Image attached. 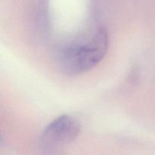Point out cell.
Returning a JSON list of instances; mask_svg holds the SVG:
<instances>
[{
    "label": "cell",
    "mask_w": 155,
    "mask_h": 155,
    "mask_svg": "<svg viewBox=\"0 0 155 155\" xmlns=\"http://www.w3.org/2000/svg\"><path fill=\"white\" fill-rule=\"evenodd\" d=\"M80 133L78 121L69 115H62L45 127L41 140L46 146L56 147L74 141Z\"/></svg>",
    "instance_id": "obj_2"
},
{
    "label": "cell",
    "mask_w": 155,
    "mask_h": 155,
    "mask_svg": "<svg viewBox=\"0 0 155 155\" xmlns=\"http://www.w3.org/2000/svg\"><path fill=\"white\" fill-rule=\"evenodd\" d=\"M107 48L108 35L101 27L91 37L62 47L58 60L61 68L67 74H81L98 65L105 56Z\"/></svg>",
    "instance_id": "obj_1"
}]
</instances>
